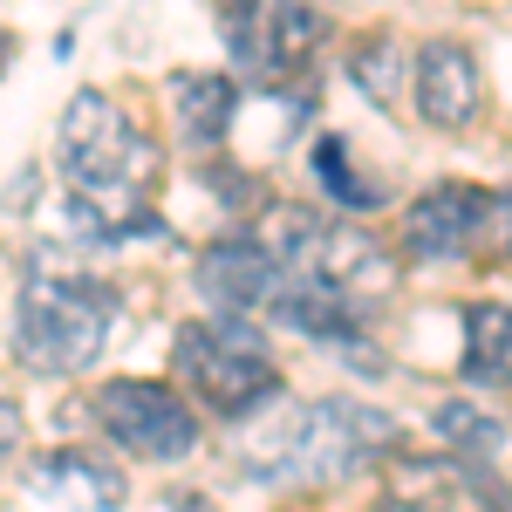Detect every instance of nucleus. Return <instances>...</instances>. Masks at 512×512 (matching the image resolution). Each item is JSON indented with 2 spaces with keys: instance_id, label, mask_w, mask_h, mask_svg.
Returning a JSON list of instances; mask_svg holds the SVG:
<instances>
[{
  "instance_id": "f257e3e1",
  "label": "nucleus",
  "mask_w": 512,
  "mask_h": 512,
  "mask_svg": "<svg viewBox=\"0 0 512 512\" xmlns=\"http://www.w3.org/2000/svg\"><path fill=\"white\" fill-rule=\"evenodd\" d=\"M233 458L253 485H342L376 458H396V424L355 396H308L246 417Z\"/></svg>"
},
{
  "instance_id": "39448f33",
  "label": "nucleus",
  "mask_w": 512,
  "mask_h": 512,
  "mask_svg": "<svg viewBox=\"0 0 512 512\" xmlns=\"http://www.w3.org/2000/svg\"><path fill=\"white\" fill-rule=\"evenodd\" d=\"M403 253L424 267H499L512 260V192H485L465 178H444L403 212Z\"/></svg>"
},
{
  "instance_id": "2eb2a0df",
  "label": "nucleus",
  "mask_w": 512,
  "mask_h": 512,
  "mask_svg": "<svg viewBox=\"0 0 512 512\" xmlns=\"http://www.w3.org/2000/svg\"><path fill=\"white\" fill-rule=\"evenodd\" d=\"M431 431H437V444H451V451H458V465H492V458L506 451V424H499V417H485V410L465 403V396L437 403Z\"/></svg>"
},
{
  "instance_id": "6e6552de",
  "label": "nucleus",
  "mask_w": 512,
  "mask_h": 512,
  "mask_svg": "<svg viewBox=\"0 0 512 512\" xmlns=\"http://www.w3.org/2000/svg\"><path fill=\"white\" fill-rule=\"evenodd\" d=\"M96 424L117 451L151 458V465H178V458L198 451V410L171 383H144V376L103 383L96 390Z\"/></svg>"
},
{
  "instance_id": "6ab92c4d",
  "label": "nucleus",
  "mask_w": 512,
  "mask_h": 512,
  "mask_svg": "<svg viewBox=\"0 0 512 512\" xmlns=\"http://www.w3.org/2000/svg\"><path fill=\"white\" fill-rule=\"evenodd\" d=\"M7 62H14V35H0V69H7Z\"/></svg>"
},
{
  "instance_id": "f8f14e48",
  "label": "nucleus",
  "mask_w": 512,
  "mask_h": 512,
  "mask_svg": "<svg viewBox=\"0 0 512 512\" xmlns=\"http://www.w3.org/2000/svg\"><path fill=\"white\" fill-rule=\"evenodd\" d=\"M267 321L294 328V335H315V342H335V349L362 342L355 301L342 294V287H328L321 274H301V267H287V274H280L274 301H267Z\"/></svg>"
},
{
  "instance_id": "9d476101",
  "label": "nucleus",
  "mask_w": 512,
  "mask_h": 512,
  "mask_svg": "<svg viewBox=\"0 0 512 512\" xmlns=\"http://www.w3.org/2000/svg\"><path fill=\"white\" fill-rule=\"evenodd\" d=\"M410 96H417V117L431 130H465V123L485 110V82H478V62L465 41L437 35L410 55Z\"/></svg>"
},
{
  "instance_id": "f3484780",
  "label": "nucleus",
  "mask_w": 512,
  "mask_h": 512,
  "mask_svg": "<svg viewBox=\"0 0 512 512\" xmlns=\"http://www.w3.org/2000/svg\"><path fill=\"white\" fill-rule=\"evenodd\" d=\"M315 178H321V192L335 198L342 212H376V185L355 171V158H349V137H321L315 144Z\"/></svg>"
},
{
  "instance_id": "ddd939ff",
  "label": "nucleus",
  "mask_w": 512,
  "mask_h": 512,
  "mask_svg": "<svg viewBox=\"0 0 512 512\" xmlns=\"http://www.w3.org/2000/svg\"><path fill=\"white\" fill-rule=\"evenodd\" d=\"M164 96H171V110H178V137H185L192 151H219V144H226V130H233V117H239V82L233 76L178 69Z\"/></svg>"
},
{
  "instance_id": "4468645a",
  "label": "nucleus",
  "mask_w": 512,
  "mask_h": 512,
  "mask_svg": "<svg viewBox=\"0 0 512 512\" xmlns=\"http://www.w3.org/2000/svg\"><path fill=\"white\" fill-rule=\"evenodd\" d=\"M465 376L478 390H512V308L499 301L465 308Z\"/></svg>"
},
{
  "instance_id": "20e7f679",
  "label": "nucleus",
  "mask_w": 512,
  "mask_h": 512,
  "mask_svg": "<svg viewBox=\"0 0 512 512\" xmlns=\"http://www.w3.org/2000/svg\"><path fill=\"white\" fill-rule=\"evenodd\" d=\"M171 369H178V383L212 417H233V424H246L260 403L280 396V369H274V355H267V335L246 315L185 321L171 335Z\"/></svg>"
},
{
  "instance_id": "423d86ee",
  "label": "nucleus",
  "mask_w": 512,
  "mask_h": 512,
  "mask_svg": "<svg viewBox=\"0 0 512 512\" xmlns=\"http://www.w3.org/2000/svg\"><path fill=\"white\" fill-rule=\"evenodd\" d=\"M267 246L280 253V267H301V274H321L328 287H342L349 301H376L396 287V260L390 246L362 233V226H342L328 212H308V205H287L280 198L267 212Z\"/></svg>"
},
{
  "instance_id": "1a4fd4ad",
  "label": "nucleus",
  "mask_w": 512,
  "mask_h": 512,
  "mask_svg": "<svg viewBox=\"0 0 512 512\" xmlns=\"http://www.w3.org/2000/svg\"><path fill=\"white\" fill-rule=\"evenodd\" d=\"M280 253L267 246L260 233H226V239H212L205 253H198V294H205V308L212 315H267V301H274V287H280Z\"/></svg>"
},
{
  "instance_id": "dca6fc26",
  "label": "nucleus",
  "mask_w": 512,
  "mask_h": 512,
  "mask_svg": "<svg viewBox=\"0 0 512 512\" xmlns=\"http://www.w3.org/2000/svg\"><path fill=\"white\" fill-rule=\"evenodd\" d=\"M403 76H410V69H403V41L396 35H362L349 48V82L369 96V103L390 110L396 96H403Z\"/></svg>"
},
{
  "instance_id": "a211bd4d",
  "label": "nucleus",
  "mask_w": 512,
  "mask_h": 512,
  "mask_svg": "<svg viewBox=\"0 0 512 512\" xmlns=\"http://www.w3.org/2000/svg\"><path fill=\"white\" fill-rule=\"evenodd\" d=\"M14 451H21V410H14V403L0 396V465H7Z\"/></svg>"
},
{
  "instance_id": "9b49d317",
  "label": "nucleus",
  "mask_w": 512,
  "mask_h": 512,
  "mask_svg": "<svg viewBox=\"0 0 512 512\" xmlns=\"http://www.w3.org/2000/svg\"><path fill=\"white\" fill-rule=\"evenodd\" d=\"M28 492H35L41 506H62V512H117L130 499L117 465L96 458V451H82V444L41 451L35 465H28Z\"/></svg>"
},
{
  "instance_id": "0eeeda50",
  "label": "nucleus",
  "mask_w": 512,
  "mask_h": 512,
  "mask_svg": "<svg viewBox=\"0 0 512 512\" xmlns=\"http://www.w3.org/2000/svg\"><path fill=\"white\" fill-rule=\"evenodd\" d=\"M219 28H226L233 69L246 82H267V89L301 76V69L315 62L321 35H328L315 0H226Z\"/></svg>"
},
{
  "instance_id": "7ed1b4c3",
  "label": "nucleus",
  "mask_w": 512,
  "mask_h": 512,
  "mask_svg": "<svg viewBox=\"0 0 512 512\" xmlns=\"http://www.w3.org/2000/svg\"><path fill=\"white\" fill-rule=\"evenodd\" d=\"M55 164L69 192L103 198V205H137V192L158 178V144L137 130V117L103 89H76L62 130H55Z\"/></svg>"
},
{
  "instance_id": "f03ea898",
  "label": "nucleus",
  "mask_w": 512,
  "mask_h": 512,
  "mask_svg": "<svg viewBox=\"0 0 512 512\" xmlns=\"http://www.w3.org/2000/svg\"><path fill=\"white\" fill-rule=\"evenodd\" d=\"M110 321H117V287L110 280L55 274L35 253V267L21 280V301H14V355L35 376H76L103 355Z\"/></svg>"
}]
</instances>
